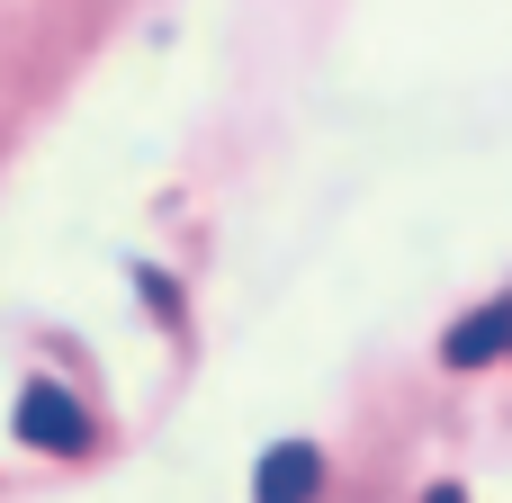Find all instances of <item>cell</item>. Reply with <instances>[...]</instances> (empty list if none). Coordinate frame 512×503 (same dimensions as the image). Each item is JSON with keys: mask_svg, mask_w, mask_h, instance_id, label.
Returning <instances> with one entry per match:
<instances>
[{"mask_svg": "<svg viewBox=\"0 0 512 503\" xmlns=\"http://www.w3.org/2000/svg\"><path fill=\"white\" fill-rule=\"evenodd\" d=\"M9 423H18V441H27V450H45V459H72V450H90V414H81V405L54 387V378H27Z\"/></svg>", "mask_w": 512, "mask_h": 503, "instance_id": "6da1fadb", "label": "cell"}, {"mask_svg": "<svg viewBox=\"0 0 512 503\" xmlns=\"http://www.w3.org/2000/svg\"><path fill=\"white\" fill-rule=\"evenodd\" d=\"M441 360L450 369H495V360H512V297H486L477 315H459L450 342H441Z\"/></svg>", "mask_w": 512, "mask_h": 503, "instance_id": "7a4b0ae2", "label": "cell"}, {"mask_svg": "<svg viewBox=\"0 0 512 503\" xmlns=\"http://www.w3.org/2000/svg\"><path fill=\"white\" fill-rule=\"evenodd\" d=\"M315 495H324V450L315 441H279L252 468V503H315Z\"/></svg>", "mask_w": 512, "mask_h": 503, "instance_id": "3957f363", "label": "cell"}]
</instances>
